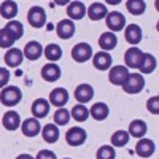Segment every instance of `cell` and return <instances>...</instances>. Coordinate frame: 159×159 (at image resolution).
I'll use <instances>...</instances> for the list:
<instances>
[{
  "instance_id": "cell-1",
  "label": "cell",
  "mask_w": 159,
  "mask_h": 159,
  "mask_svg": "<svg viewBox=\"0 0 159 159\" xmlns=\"http://www.w3.org/2000/svg\"><path fill=\"white\" fill-rule=\"evenodd\" d=\"M22 100V91L18 86H7L0 92V102L5 107H16Z\"/></svg>"
},
{
  "instance_id": "cell-2",
  "label": "cell",
  "mask_w": 159,
  "mask_h": 159,
  "mask_svg": "<svg viewBox=\"0 0 159 159\" xmlns=\"http://www.w3.org/2000/svg\"><path fill=\"white\" fill-rule=\"evenodd\" d=\"M123 91L126 94H139V92L145 88V80L140 73H129L124 83L121 84Z\"/></svg>"
},
{
  "instance_id": "cell-3",
  "label": "cell",
  "mask_w": 159,
  "mask_h": 159,
  "mask_svg": "<svg viewBox=\"0 0 159 159\" xmlns=\"http://www.w3.org/2000/svg\"><path fill=\"white\" fill-rule=\"evenodd\" d=\"M27 22L35 29H42L46 25V11L42 7H32L27 13Z\"/></svg>"
},
{
  "instance_id": "cell-4",
  "label": "cell",
  "mask_w": 159,
  "mask_h": 159,
  "mask_svg": "<svg viewBox=\"0 0 159 159\" xmlns=\"http://www.w3.org/2000/svg\"><path fill=\"white\" fill-rule=\"evenodd\" d=\"M88 139V134L83 127H72L67 130V134H65V142H67L70 147H80V145H83Z\"/></svg>"
},
{
  "instance_id": "cell-5",
  "label": "cell",
  "mask_w": 159,
  "mask_h": 159,
  "mask_svg": "<svg viewBox=\"0 0 159 159\" xmlns=\"http://www.w3.org/2000/svg\"><path fill=\"white\" fill-rule=\"evenodd\" d=\"M105 22H107V27L111 32H119L126 27V18L119 11H110L105 18Z\"/></svg>"
},
{
  "instance_id": "cell-6",
  "label": "cell",
  "mask_w": 159,
  "mask_h": 159,
  "mask_svg": "<svg viewBox=\"0 0 159 159\" xmlns=\"http://www.w3.org/2000/svg\"><path fill=\"white\" fill-rule=\"evenodd\" d=\"M72 57L75 62H86L92 57V48L88 43H78L72 49Z\"/></svg>"
},
{
  "instance_id": "cell-7",
  "label": "cell",
  "mask_w": 159,
  "mask_h": 159,
  "mask_svg": "<svg viewBox=\"0 0 159 159\" xmlns=\"http://www.w3.org/2000/svg\"><path fill=\"white\" fill-rule=\"evenodd\" d=\"M92 97H94V88H92L89 83L78 84L75 88V99H76V102H80L81 105H84L89 100H92Z\"/></svg>"
},
{
  "instance_id": "cell-8",
  "label": "cell",
  "mask_w": 159,
  "mask_h": 159,
  "mask_svg": "<svg viewBox=\"0 0 159 159\" xmlns=\"http://www.w3.org/2000/svg\"><path fill=\"white\" fill-rule=\"evenodd\" d=\"M86 15L92 21H100V19L107 18L108 8L105 7V3H102V2H94L92 5H89V8H86Z\"/></svg>"
},
{
  "instance_id": "cell-9",
  "label": "cell",
  "mask_w": 159,
  "mask_h": 159,
  "mask_svg": "<svg viewBox=\"0 0 159 159\" xmlns=\"http://www.w3.org/2000/svg\"><path fill=\"white\" fill-rule=\"evenodd\" d=\"M51 105H54L57 108H62L65 103L69 102V92L65 88H54L49 94V100H48Z\"/></svg>"
},
{
  "instance_id": "cell-10",
  "label": "cell",
  "mask_w": 159,
  "mask_h": 159,
  "mask_svg": "<svg viewBox=\"0 0 159 159\" xmlns=\"http://www.w3.org/2000/svg\"><path fill=\"white\" fill-rule=\"evenodd\" d=\"M56 32H57V37L62 38V40H70L73 35H75V22L70 21V19H62L57 22L56 25Z\"/></svg>"
},
{
  "instance_id": "cell-11",
  "label": "cell",
  "mask_w": 159,
  "mask_h": 159,
  "mask_svg": "<svg viewBox=\"0 0 159 159\" xmlns=\"http://www.w3.org/2000/svg\"><path fill=\"white\" fill-rule=\"evenodd\" d=\"M156 151V143L150 139H139L137 145H135V153L140 157H150L153 156Z\"/></svg>"
},
{
  "instance_id": "cell-12",
  "label": "cell",
  "mask_w": 159,
  "mask_h": 159,
  "mask_svg": "<svg viewBox=\"0 0 159 159\" xmlns=\"http://www.w3.org/2000/svg\"><path fill=\"white\" fill-rule=\"evenodd\" d=\"M127 75H129L127 67H124V65H115L108 73V80L113 86H121L124 83V80L127 78Z\"/></svg>"
},
{
  "instance_id": "cell-13",
  "label": "cell",
  "mask_w": 159,
  "mask_h": 159,
  "mask_svg": "<svg viewBox=\"0 0 159 159\" xmlns=\"http://www.w3.org/2000/svg\"><path fill=\"white\" fill-rule=\"evenodd\" d=\"M40 73H42V78L45 80V81L54 83V81H57V80L61 78V67L57 64H54V62H49V64L43 65Z\"/></svg>"
},
{
  "instance_id": "cell-14",
  "label": "cell",
  "mask_w": 159,
  "mask_h": 159,
  "mask_svg": "<svg viewBox=\"0 0 159 159\" xmlns=\"http://www.w3.org/2000/svg\"><path fill=\"white\" fill-rule=\"evenodd\" d=\"M21 130L25 137H35L40 134L42 126H40V121L37 118H27L25 121L21 123Z\"/></svg>"
},
{
  "instance_id": "cell-15",
  "label": "cell",
  "mask_w": 159,
  "mask_h": 159,
  "mask_svg": "<svg viewBox=\"0 0 159 159\" xmlns=\"http://www.w3.org/2000/svg\"><path fill=\"white\" fill-rule=\"evenodd\" d=\"M142 56H143L142 49H139L137 46H130L124 54V62L129 69H137L140 61H142Z\"/></svg>"
},
{
  "instance_id": "cell-16",
  "label": "cell",
  "mask_w": 159,
  "mask_h": 159,
  "mask_svg": "<svg viewBox=\"0 0 159 159\" xmlns=\"http://www.w3.org/2000/svg\"><path fill=\"white\" fill-rule=\"evenodd\" d=\"M124 37H126V42L130 45H139L143 38L142 29L140 25L137 24H129L127 27H124Z\"/></svg>"
},
{
  "instance_id": "cell-17",
  "label": "cell",
  "mask_w": 159,
  "mask_h": 159,
  "mask_svg": "<svg viewBox=\"0 0 159 159\" xmlns=\"http://www.w3.org/2000/svg\"><path fill=\"white\" fill-rule=\"evenodd\" d=\"M22 54H24L25 59H29V61H37L43 54V46H42V43H38V42L34 40V42H29L27 45H25Z\"/></svg>"
},
{
  "instance_id": "cell-18",
  "label": "cell",
  "mask_w": 159,
  "mask_h": 159,
  "mask_svg": "<svg viewBox=\"0 0 159 159\" xmlns=\"http://www.w3.org/2000/svg\"><path fill=\"white\" fill-rule=\"evenodd\" d=\"M2 124L7 130H16L19 126H21V116L18 111L15 110H8L3 118H2Z\"/></svg>"
},
{
  "instance_id": "cell-19",
  "label": "cell",
  "mask_w": 159,
  "mask_h": 159,
  "mask_svg": "<svg viewBox=\"0 0 159 159\" xmlns=\"http://www.w3.org/2000/svg\"><path fill=\"white\" fill-rule=\"evenodd\" d=\"M67 15L70 21H78L86 16V5L83 2H70L67 7Z\"/></svg>"
},
{
  "instance_id": "cell-20",
  "label": "cell",
  "mask_w": 159,
  "mask_h": 159,
  "mask_svg": "<svg viewBox=\"0 0 159 159\" xmlns=\"http://www.w3.org/2000/svg\"><path fill=\"white\" fill-rule=\"evenodd\" d=\"M24 61V54H22V51L19 48H10L7 51V54H5V64L8 65V67H19V65L22 64Z\"/></svg>"
},
{
  "instance_id": "cell-21",
  "label": "cell",
  "mask_w": 159,
  "mask_h": 159,
  "mask_svg": "<svg viewBox=\"0 0 159 159\" xmlns=\"http://www.w3.org/2000/svg\"><path fill=\"white\" fill-rule=\"evenodd\" d=\"M49 102L46 100V99H37V100H34V103H32V115H34V118H37V119H42V118H45V116H48V113H49Z\"/></svg>"
},
{
  "instance_id": "cell-22",
  "label": "cell",
  "mask_w": 159,
  "mask_h": 159,
  "mask_svg": "<svg viewBox=\"0 0 159 159\" xmlns=\"http://www.w3.org/2000/svg\"><path fill=\"white\" fill-rule=\"evenodd\" d=\"M111 56L108 54V52L105 51H99L97 54H94V57H92V64H94V67L97 70H108L111 67Z\"/></svg>"
},
{
  "instance_id": "cell-23",
  "label": "cell",
  "mask_w": 159,
  "mask_h": 159,
  "mask_svg": "<svg viewBox=\"0 0 159 159\" xmlns=\"http://www.w3.org/2000/svg\"><path fill=\"white\" fill-rule=\"evenodd\" d=\"M156 65H157L156 57L153 54H150V52H143L142 61H140L137 69L140 70V73H153L156 70Z\"/></svg>"
},
{
  "instance_id": "cell-24",
  "label": "cell",
  "mask_w": 159,
  "mask_h": 159,
  "mask_svg": "<svg viewBox=\"0 0 159 159\" xmlns=\"http://www.w3.org/2000/svg\"><path fill=\"white\" fill-rule=\"evenodd\" d=\"M89 115L94 118L96 121H103V119H107V118H108V115H110V108H108V105H107V103L97 102V103H94V105L91 107Z\"/></svg>"
},
{
  "instance_id": "cell-25",
  "label": "cell",
  "mask_w": 159,
  "mask_h": 159,
  "mask_svg": "<svg viewBox=\"0 0 159 159\" xmlns=\"http://www.w3.org/2000/svg\"><path fill=\"white\" fill-rule=\"evenodd\" d=\"M18 15V3L13 2V0H5V2L0 3V16L13 21V18H16Z\"/></svg>"
},
{
  "instance_id": "cell-26",
  "label": "cell",
  "mask_w": 159,
  "mask_h": 159,
  "mask_svg": "<svg viewBox=\"0 0 159 159\" xmlns=\"http://www.w3.org/2000/svg\"><path fill=\"white\" fill-rule=\"evenodd\" d=\"M99 45H100V48H102L105 52L110 51V49H115L116 45H118V37H116V34H113V32H103V34L99 37Z\"/></svg>"
},
{
  "instance_id": "cell-27",
  "label": "cell",
  "mask_w": 159,
  "mask_h": 159,
  "mask_svg": "<svg viewBox=\"0 0 159 159\" xmlns=\"http://www.w3.org/2000/svg\"><path fill=\"white\" fill-rule=\"evenodd\" d=\"M147 130H148V126L142 119H134L129 124V135L135 137V139H143L145 134H147Z\"/></svg>"
},
{
  "instance_id": "cell-28",
  "label": "cell",
  "mask_w": 159,
  "mask_h": 159,
  "mask_svg": "<svg viewBox=\"0 0 159 159\" xmlns=\"http://www.w3.org/2000/svg\"><path fill=\"white\" fill-rule=\"evenodd\" d=\"M42 135H43V140L46 143H56L59 140V127L56 124H46L43 129H42Z\"/></svg>"
},
{
  "instance_id": "cell-29",
  "label": "cell",
  "mask_w": 159,
  "mask_h": 159,
  "mask_svg": "<svg viewBox=\"0 0 159 159\" xmlns=\"http://www.w3.org/2000/svg\"><path fill=\"white\" fill-rule=\"evenodd\" d=\"M5 30L13 37V40H15V42H16V40H19V38L24 35V27H22V24H21L19 21H15V19L7 22Z\"/></svg>"
},
{
  "instance_id": "cell-30",
  "label": "cell",
  "mask_w": 159,
  "mask_h": 159,
  "mask_svg": "<svg viewBox=\"0 0 159 159\" xmlns=\"http://www.w3.org/2000/svg\"><path fill=\"white\" fill-rule=\"evenodd\" d=\"M43 54L49 62H56L62 57V48L56 43H49L45 49H43Z\"/></svg>"
},
{
  "instance_id": "cell-31",
  "label": "cell",
  "mask_w": 159,
  "mask_h": 159,
  "mask_svg": "<svg viewBox=\"0 0 159 159\" xmlns=\"http://www.w3.org/2000/svg\"><path fill=\"white\" fill-rule=\"evenodd\" d=\"M126 8L130 15L134 16H139V15H143L145 10H147V3L143 0H127L126 2Z\"/></svg>"
},
{
  "instance_id": "cell-32",
  "label": "cell",
  "mask_w": 159,
  "mask_h": 159,
  "mask_svg": "<svg viewBox=\"0 0 159 159\" xmlns=\"http://www.w3.org/2000/svg\"><path fill=\"white\" fill-rule=\"evenodd\" d=\"M70 116L75 119V121L83 123V121H86V119L89 118V110L84 107V105H81V103H76L75 107L72 108V111H70Z\"/></svg>"
},
{
  "instance_id": "cell-33",
  "label": "cell",
  "mask_w": 159,
  "mask_h": 159,
  "mask_svg": "<svg viewBox=\"0 0 159 159\" xmlns=\"http://www.w3.org/2000/svg\"><path fill=\"white\" fill-rule=\"evenodd\" d=\"M129 132L127 130H116L111 135V147H126L129 143Z\"/></svg>"
},
{
  "instance_id": "cell-34",
  "label": "cell",
  "mask_w": 159,
  "mask_h": 159,
  "mask_svg": "<svg viewBox=\"0 0 159 159\" xmlns=\"http://www.w3.org/2000/svg\"><path fill=\"white\" fill-rule=\"evenodd\" d=\"M52 118H54L56 126H65L70 121V111L67 108H57Z\"/></svg>"
},
{
  "instance_id": "cell-35",
  "label": "cell",
  "mask_w": 159,
  "mask_h": 159,
  "mask_svg": "<svg viewBox=\"0 0 159 159\" xmlns=\"http://www.w3.org/2000/svg\"><path fill=\"white\" fill-rule=\"evenodd\" d=\"M97 159H115L116 157V151L111 145H103L97 150Z\"/></svg>"
},
{
  "instance_id": "cell-36",
  "label": "cell",
  "mask_w": 159,
  "mask_h": 159,
  "mask_svg": "<svg viewBox=\"0 0 159 159\" xmlns=\"http://www.w3.org/2000/svg\"><path fill=\"white\" fill-rule=\"evenodd\" d=\"M13 45H15V40H13V37L3 29H0V48H11Z\"/></svg>"
},
{
  "instance_id": "cell-37",
  "label": "cell",
  "mask_w": 159,
  "mask_h": 159,
  "mask_svg": "<svg viewBox=\"0 0 159 159\" xmlns=\"http://www.w3.org/2000/svg\"><path fill=\"white\" fill-rule=\"evenodd\" d=\"M147 108H148L150 113H153V115H159V97H157V96H153V97L148 99V102H147Z\"/></svg>"
},
{
  "instance_id": "cell-38",
  "label": "cell",
  "mask_w": 159,
  "mask_h": 159,
  "mask_svg": "<svg viewBox=\"0 0 159 159\" xmlns=\"http://www.w3.org/2000/svg\"><path fill=\"white\" fill-rule=\"evenodd\" d=\"M10 70L5 67H0V88H7V84L10 83Z\"/></svg>"
},
{
  "instance_id": "cell-39",
  "label": "cell",
  "mask_w": 159,
  "mask_h": 159,
  "mask_svg": "<svg viewBox=\"0 0 159 159\" xmlns=\"http://www.w3.org/2000/svg\"><path fill=\"white\" fill-rule=\"evenodd\" d=\"M35 159H57V157L51 150H42V151H38Z\"/></svg>"
},
{
  "instance_id": "cell-40",
  "label": "cell",
  "mask_w": 159,
  "mask_h": 159,
  "mask_svg": "<svg viewBox=\"0 0 159 159\" xmlns=\"http://www.w3.org/2000/svg\"><path fill=\"white\" fill-rule=\"evenodd\" d=\"M16 159H35L34 156H30V154H19Z\"/></svg>"
},
{
  "instance_id": "cell-41",
  "label": "cell",
  "mask_w": 159,
  "mask_h": 159,
  "mask_svg": "<svg viewBox=\"0 0 159 159\" xmlns=\"http://www.w3.org/2000/svg\"><path fill=\"white\" fill-rule=\"evenodd\" d=\"M65 159H70V157H65Z\"/></svg>"
}]
</instances>
